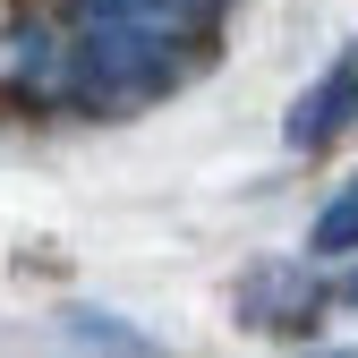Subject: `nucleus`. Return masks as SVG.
Returning <instances> with one entry per match:
<instances>
[{
	"label": "nucleus",
	"mask_w": 358,
	"mask_h": 358,
	"mask_svg": "<svg viewBox=\"0 0 358 358\" xmlns=\"http://www.w3.org/2000/svg\"><path fill=\"white\" fill-rule=\"evenodd\" d=\"M60 333H69V341H85V350H154L128 316H111V307H69Z\"/></svg>",
	"instance_id": "3"
},
{
	"label": "nucleus",
	"mask_w": 358,
	"mask_h": 358,
	"mask_svg": "<svg viewBox=\"0 0 358 358\" xmlns=\"http://www.w3.org/2000/svg\"><path fill=\"white\" fill-rule=\"evenodd\" d=\"M333 299H350V307H358V256H350V273H341V290H333Z\"/></svg>",
	"instance_id": "5"
},
{
	"label": "nucleus",
	"mask_w": 358,
	"mask_h": 358,
	"mask_svg": "<svg viewBox=\"0 0 358 358\" xmlns=\"http://www.w3.org/2000/svg\"><path fill=\"white\" fill-rule=\"evenodd\" d=\"M316 316H324L316 256H264L239 282V324H256V333H316Z\"/></svg>",
	"instance_id": "2"
},
{
	"label": "nucleus",
	"mask_w": 358,
	"mask_h": 358,
	"mask_svg": "<svg viewBox=\"0 0 358 358\" xmlns=\"http://www.w3.org/2000/svg\"><path fill=\"white\" fill-rule=\"evenodd\" d=\"M307 256H358V179L307 222Z\"/></svg>",
	"instance_id": "4"
},
{
	"label": "nucleus",
	"mask_w": 358,
	"mask_h": 358,
	"mask_svg": "<svg viewBox=\"0 0 358 358\" xmlns=\"http://www.w3.org/2000/svg\"><path fill=\"white\" fill-rule=\"evenodd\" d=\"M350 128H358V34L299 85V103H290V120H282V145H290V154H324L333 137H350Z\"/></svg>",
	"instance_id": "1"
}]
</instances>
